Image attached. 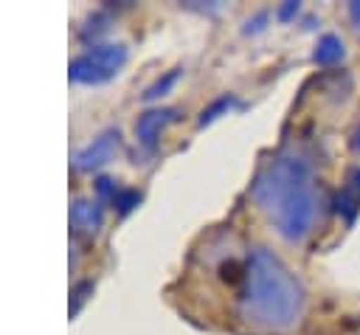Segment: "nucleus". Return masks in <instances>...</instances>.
<instances>
[{
	"label": "nucleus",
	"instance_id": "1",
	"mask_svg": "<svg viewBox=\"0 0 360 335\" xmlns=\"http://www.w3.org/2000/svg\"><path fill=\"white\" fill-rule=\"evenodd\" d=\"M250 200L287 242H304L318 220L321 194L309 158L301 152H278L250 183Z\"/></svg>",
	"mask_w": 360,
	"mask_h": 335
},
{
	"label": "nucleus",
	"instance_id": "2",
	"mask_svg": "<svg viewBox=\"0 0 360 335\" xmlns=\"http://www.w3.org/2000/svg\"><path fill=\"white\" fill-rule=\"evenodd\" d=\"M307 310L301 279L270 248H250L239 287V315L245 324L264 332L292 329Z\"/></svg>",
	"mask_w": 360,
	"mask_h": 335
},
{
	"label": "nucleus",
	"instance_id": "3",
	"mask_svg": "<svg viewBox=\"0 0 360 335\" xmlns=\"http://www.w3.org/2000/svg\"><path fill=\"white\" fill-rule=\"evenodd\" d=\"M127 62V48L121 42H104V45H93L84 53H79L70 62V82L79 84H101L107 79H112Z\"/></svg>",
	"mask_w": 360,
	"mask_h": 335
},
{
	"label": "nucleus",
	"instance_id": "4",
	"mask_svg": "<svg viewBox=\"0 0 360 335\" xmlns=\"http://www.w3.org/2000/svg\"><path fill=\"white\" fill-rule=\"evenodd\" d=\"M177 118V110L174 107H155V110H146L138 115L135 121V135H138V144L143 149H155L163 129Z\"/></svg>",
	"mask_w": 360,
	"mask_h": 335
},
{
	"label": "nucleus",
	"instance_id": "5",
	"mask_svg": "<svg viewBox=\"0 0 360 335\" xmlns=\"http://www.w3.org/2000/svg\"><path fill=\"white\" fill-rule=\"evenodd\" d=\"M115 149H118V132H115V129H107V132H101L98 138H93L84 149H79L76 166H79V169H98V166H104V163L112 160Z\"/></svg>",
	"mask_w": 360,
	"mask_h": 335
},
{
	"label": "nucleus",
	"instance_id": "6",
	"mask_svg": "<svg viewBox=\"0 0 360 335\" xmlns=\"http://www.w3.org/2000/svg\"><path fill=\"white\" fill-rule=\"evenodd\" d=\"M335 211L346 225H352L357 220V214H360V166H352L346 172V180L335 200Z\"/></svg>",
	"mask_w": 360,
	"mask_h": 335
},
{
	"label": "nucleus",
	"instance_id": "7",
	"mask_svg": "<svg viewBox=\"0 0 360 335\" xmlns=\"http://www.w3.org/2000/svg\"><path fill=\"white\" fill-rule=\"evenodd\" d=\"M70 225L76 234H96L101 225V206L96 200H73Z\"/></svg>",
	"mask_w": 360,
	"mask_h": 335
},
{
	"label": "nucleus",
	"instance_id": "8",
	"mask_svg": "<svg viewBox=\"0 0 360 335\" xmlns=\"http://www.w3.org/2000/svg\"><path fill=\"white\" fill-rule=\"evenodd\" d=\"M343 56H346V45H343V39H340L338 34H323V37H318L315 51H312V62H315V65L329 68V65H338Z\"/></svg>",
	"mask_w": 360,
	"mask_h": 335
},
{
	"label": "nucleus",
	"instance_id": "9",
	"mask_svg": "<svg viewBox=\"0 0 360 335\" xmlns=\"http://www.w3.org/2000/svg\"><path fill=\"white\" fill-rule=\"evenodd\" d=\"M177 79H180V68H172V70H169V73H166L163 79H158L155 84H149V87H146V93H143V99H149V101H152V99H158V96H163V93H166V90H169V87H172V84H174Z\"/></svg>",
	"mask_w": 360,
	"mask_h": 335
},
{
	"label": "nucleus",
	"instance_id": "10",
	"mask_svg": "<svg viewBox=\"0 0 360 335\" xmlns=\"http://www.w3.org/2000/svg\"><path fill=\"white\" fill-rule=\"evenodd\" d=\"M231 104H236V99L233 96H222V99H217L208 110H202V115H200V124H208V121H214L219 113H225Z\"/></svg>",
	"mask_w": 360,
	"mask_h": 335
},
{
	"label": "nucleus",
	"instance_id": "11",
	"mask_svg": "<svg viewBox=\"0 0 360 335\" xmlns=\"http://www.w3.org/2000/svg\"><path fill=\"white\" fill-rule=\"evenodd\" d=\"M276 14H278V20H290L292 14H298V3H284Z\"/></svg>",
	"mask_w": 360,
	"mask_h": 335
},
{
	"label": "nucleus",
	"instance_id": "12",
	"mask_svg": "<svg viewBox=\"0 0 360 335\" xmlns=\"http://www.w3.org/2000/svg\"><path fill=\"white\" fill-rule=\"evenodd\" d=\"M349 20L354 23V28H360V0H354V3H349Z\"/></svg>",
	"mask_w": 360,
	"mask_h": 335
},
{
	"label": "nucleus",
	"instance_id": "13",
	"mask_svg": "<svg viewBox=\"0 0 360 335\" xmlns=\"http://www.w3.org/2000/svg\"><path fill=\"white\" fill-rule=\"evenodd\" d=\"M352 149L360 152V118H357V124H354V129H352Z\"/></svg>",
	"mask_w": 360,
	"mask_h": 335
}]
</instances>
